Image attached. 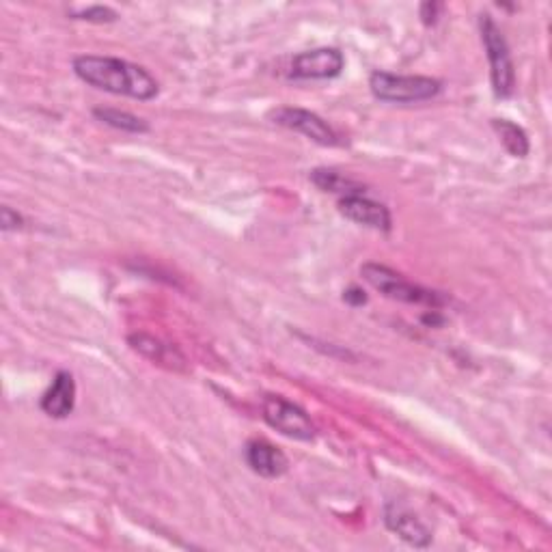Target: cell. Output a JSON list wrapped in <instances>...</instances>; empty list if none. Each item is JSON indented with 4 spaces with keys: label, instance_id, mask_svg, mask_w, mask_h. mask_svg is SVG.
Segmentation results:
<instances>
[{
    "label": "cell",
    "instance_id": "6da1fadb",
    "mask_svg": "<svg viewBox=\"0 0 552 552\" xmlns=\"http://www.w3.org/2000/svg\"><path fill=\"white\" fill-rule=\"evenodd\" d=\"M74 74L89 87L141 102L154 100L160 91L156 78L145 67L117 57L82 54L74 59Z\"/></svg>",
    "mask_w": 552,
    "mask_h": 552
},
{
    "label": "cell",
    "instance_id": "7a4b0ae2",
    "mask_svg": "<svg viewBox=\"0 0 552 552\" xmlns=\"http://www.w3.org/2000/svg\"><path fill=\"white\" fill-rule=\"evenodd\" d=\"M361 274L371 287L378 289L380 294H384L391 300H399V302H406V305H417V307H430V309H440L447 305V298L440 292L412 283L404 279L402 274H397L395 270L386 266L365 264L361 268Z\"/></svg>",
    "mask_w": 552,
    "mask_h": 552
},
{
    "label": "cell",
    "instance_id": "3957f363",
    "mask_svg": "<svg viewBox=\"0 0 552 552\" xmlns=\"http://www.w3.org/2000/svg\"><path fill=\"white\" fill-rule=\"evenodd\" d=\"M369 89L380 102L417 104L436 98L443 91V82L430 76H397L389 72H374L369 76Z\"/></svg>",
    "mask_w": 552,
    "mask_h": 552
},
{
    "label": "cell",
    "instance_id": "277c9868",
    "mask_svg": "<svg viewBox=\"0 0 552 552\" xmlns=\"http://www.w3.org/2000/svg\"><path fill=\"white\" fill-rule=\"evenodd\" d=\"M479 31L483 48H486L488 61H490V80H492V91L496 98H509L516 89V72H514V61L512 52H509L507 39L503 31L496 26L492 16L483 13L479 18Z\"/></svg>",
    "mask_w": 552,
    "mask_h": 552
},
{
    "label": "cell",
    "instance_id": "5b68a950",
    "mask_svg": "<svg viewBox=\"0 0 552 552\" xmlns=\"http://www.w3.org/2000/svg\"><path fill=\"white\" fill-rule=\"evenodd\" d=\"M264 419L272 430L302 443H311L317 432L305 410L279 395H268L264 399Z\"/></svg>",
    "mask_w": 552,
    "mask_h": 552
},
{
    "label": "cell",
    "instance_id": "8992f818",
    "mask_svg": "<svg viewBox=\"0 0 552 552\" xmlns=\"http://www.w3.org/2000/svg\"><path fill=\"white\" fill-rule=\"evenodd\" d=\"M270 119L276 126H283L287 130H294L298 134H305L311 138L313 143L322 147H337L339 136L337 132L328 126V123L320 117L311 113L305 108H294V106H281L270 113Z\"/></svg>",
    "mask_w": 552,
    "mask_h": 552
},
{
    "label": "cell",
    "instance_id": "52a82bcc",
    "mask_svg": "<svg viewBox=\"0 0 552 552\" xmlns=\"http://www.w3.org/2000/svg\"><path fill=\"white\" fill-rule=\"evenodd\" d=\"M343 67L345 59L337 48H315L294 57L289 76L296 80H328L337 78Z\"/></svg>",
    "mask_w": 552,
    "mask_h": 552
},
{
    "label": "cell",
    "instance_id": "ba28073f",
    "mask_svg": "<svg viewBox=\"0 0 552 552\" xmlns=\"http://www.w3.org/2000/svg\"><path fill=\"white\" fill-rule=\"evenodd\" d=\"M339 212L348 220H352V223L376 229V231H391V225H393L389 207L365 195L341 197Z\"/></svg>",
    "mask_w": 552,
    "mask_h": 552
},
{
    "label": "cell",
    "instance_id": "9c48e42d",
    "mask_svg": "<svg viewBox=\"0 0 552 552\" xmlns=\"http://www.w3.org/2000/svg\"><path fill=\"white\" fill-rule=\"evenodd\" d=\"M244 460L251 466V471L264 479H279L287 473L289 460L287 455L270 445L268 440H251L244 447Z\"/></svg>",
    "mask_w": 552,
    "mask_h": 552
},
{
    "label": "cell",
    "instance_id": "30bf717a",
    "mask_svg": "<svg viewBox=\"0 0 552 552\" xmlns=\"http://www.w3.org/2000/svg\"><path fill=\"white\" fill-rule=\"evenodd\" d=\"M41 410L52 419H65L76 406V382L69 371H59L54 376L50 389L41 395Z\"/></svg>",
    "mask_w": 552,
    "mask_h": 552
},
{
    "label": "cell",
    "instance_id": "8fae6325",
    "mask_svg": "<svg viewBox=\"0 0 552 552\" xmlns=\"http://www.w3.org/2000/svg\"><path fill=\"white\" fill-rule=\"evenodd\" d=\"M384 522H386V527H389L393 533H397L410 546L425 548L432 542V533L425 529V524L419 522L417 516H412L402 507H397V505L386 507Z\"/></svg>",
    "mask_w": 552,
    "mask_h": 552
},
{
    "label": "cell",
    "instance_id": "7c38bea8",
    "mask_svg": "<svg viewBox=\"0 0 552 552\" xmlns=\"http://www.w3.org/2000/svg\"><path fill=\"white\" fill-rule=\"evenodd\" d=\"M128 343L132 345L134 352H138L151 363H158L162 367H169L175 371H182L186 367V358L182 356V352L156 337L138 333V335H130Z\"/></svg>",
    "mask_w": 552,
    "mask_h": 552
},
{
    "label": "cell",
    "instance_id": "4fadbf2b",
    "mask_svg": "<svg viewBox=\"0 0 552 552\" xmlns=\"http://www.w3.org/2000/svg\"><path fill=\"white\" fill-rule=\"evenodd\" d=\"M311 182L324 190V192H335V195L341 197H352V195H363L365 188L354 182V179L345 177L343 173H337L333 169H315L311 173Z\"/></svg>",
    "mask_w": 552,
    "mask_h": 552
},
{
    "label": "cell",
    "instance_id": "5bb4252c",
    "mask_svg": "<svg viewBox=\"0 0 552 552\" xmlns=\"http://www.w3.org/2000/svg\"><path fill=\"white\" fill-rule=\"evenodd\" d=\"M492 128L499 134L503 147L512 154L514 158H527L529 156V136L514 121L507 119H492Z\"/></svg>",
    "mask_w": 552,
    "mask_h": 552
},
{
    "label": "cell",
    "instance_id": "9a60e30c",
    "mask_svg": "<svg viewBox=\"0 0 552 552\" xmlns=\"http://www.w3.org/2000/svg\"><path fill=\"white\" fill-rule=\"evenodd\" d=\"M93 115L100 121H104L106 126L121 130V132H132V134H143L149 132V126L132 113H126V110H117V108H95Z\"/></svg>",
    "mask_w": 552,
    "mask_h": 552
},
{
    "label": "cell",
    "instance_id": "2e32d148",
    "mask_svg": "<svg viewBox=\"0 0 552 552\" xmlns=\"http://www.w3.org/2000/svg\"><path fill=\"white\" fill-rule=\"evenodd\" d=\"M69 16L74 20H85V22H95V24H104V22H115L119 16L115 9L104 7V5H91V7H78L69 11Z\"/></svg>",
    "mask_w": 552,
    "mask_h": 552
},
{
    "label": "cell",
    "instance_id": "e0dca14e",
    "mask_svg": "<svg viewBox=\"0 0 552 552\" xmlns=\"http://www.w3.org/2000/svg\"><path fill=\"white\" fill-rule=\"evenodd\" d=\"M22 225L24 218L16 210H11L9 205H5L3 212H0V227H3V231H18Z\"/></svg>",
    "mask_w": 552,
    "mask_h": 552
},
{
    "label": "cell",
    "instance_id": "ac0fdd59",
    "mask_svg": "<svg viewBox=\"0 0 552 552\" xmlns=\"http://www.w3.org/2000/svg\"><path fill=\"white\" fill-rule=\"evenodd\" d=\"M440 11H443V5H438V3H423V5H421V18H423V24H425V26L436 24Z\"/></svg>",
    "mask_w": 552,
    "mask_h": 552
},
{
    "label": "cell",
    "instance_id": "d6986e66",
    "mask_svg": "<svg viewBox=\"0 0 552 552\" xmlns=\"http://www.w3.org/2000/svg\"><path fill=\"white\" fill-rule=\"evenodd\" d=\"M343 300L350 302V305H354V307H361V305H365V302H367V296L358 287H350L348 292L343 294Z\"/></svg>",
    "mask_w": 552,
    "mask_h": 552
}]
</instances>
